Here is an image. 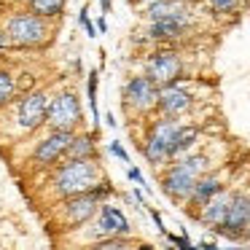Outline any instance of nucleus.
I'll list each match as a JSON object with an SVG mask.
<instances>
[{"label":"nucleus","instance_id":"9","mask_svg":"<svg viewBox=\"0 0 250 250\" xmlns=\"http://www.w3.org/2000/svg\"><path fill=\"white\" fill-rule=\"evenodd\" d=\"M73 140V129H51L38 146L33 148V162L38 164H54L57 159L65 156L67 146Z\"/></svg>","mask_w":250,"mask_h":250},{"label":"nucleus","instance_id":"15","mask_svg":"<svg viewBox=\"0 0 250 250\" xmlns=\"http://www.w3.org/2000/svg\"><path fill=\"white\" fill-rule=\"evenodd\" d=\"M229 199H231V194H226V191H218L215 196H210V199L202 205V212H199V221L205 223V226L210 229H221L223 218H226V207H229Z\"/></svg>","mask_w":250,"mask_h":250},{"label":"nucleus","instance_id":"25","mask_svg":"<svg viewBox=\"0 0 250 250\" xmlns=\"http://www.w3.org/2000/svg\"><path fill=\"white\" fill-rule=\"evenodd\" d=\"M212 6V11H218V14H229V11H234L237 8V0H207Z\"/></svg>","mask_w":250,"mask_h":250},{"label":"nucleus","instance_id":"33","mask_svg":"<svg viewBox=\"0 0 250 250\" xmlns=\"http://www.w3.org/2000/svg\"><path fill=\"white\" fill-rule=\"evenodd\" d=\"M100 8H103V14H110V8H113V3H110V0H100Z\"/></svg>","mask_w":250,"mask_h":250},{"label":"nucleus","instance_id":"5","mask_svg":"<svg viewBox=\"0 0 250 250\" xmlns=\"http://www.w3.org/2000/svg\"><path fill=\"white\" fill-rule=\"evenodd\" d=\"M46 124L51 129H76L81 124V103L73 92H62L54 100H49Z\"/></svg>","mask_w":250,"mask_h":250},{"label":"nucleus","instance_id":"34","mask_svg":"<svg viewBox=\"0 0 250 250\" xmlns=\"http://www.w3.org/2000/svg\"><path fill=\"white\" fill-rule=\"evenodd\" d=\"M105 121H108V126H116V119H113V113H105Z\"/></svg>","mask_w":250,"mask_h":250},{"label":"nucleus","instance_id":"28","mask_svg":"<svg viewBox=\"0 0 250 250\" xmlns=\"http://www.w3.org/2000/svg\"><path fill=\"white\" fill-rule=\"evenodd\" d=\"M11 38H8V33H6V27H0V51H6V49H11Z\"/></svg>","mask_w":250,"mask_h":250},{"label":"nucleus","instance_id":"27","mask_svg":"<svg viewBox=\"0 0 250 250\" xmlns=\"http://www.w3.org/2000/svg\"><path fill=\"white\" fill-rule=\"evenodd\" d=\"M164 237H167L172 245H178V248H183V250H191V239H188V237H175V234H167V231H164Z\"/></svg>","mask_w":250,"mask_h":250},{"label":"nucleus","instance_id":"13","mask_svg":"<svg viewBox=\"0 0 250 250\" xmlns=\"http://www.w3.org/2000/svg\"><path fill=\"white\" fill-rule=\"evenodd\" d=\"M156 108L164 116H169V119H178V116H183L191 108V94L186 89L175 86V83H164V86H159Z\"/></svg>","mask_w":250,"mask_h":250},{"label":"nucleus","instance_id":"8","mask_svg":"<svg viewBox=\"0 0 250 250\" xmlns=\"http://www.w3.org/2000/svg\"><path fill=\"white\" fill-rule=\"evenodd\" d=\"M218 231L234 239L242 237L245 231H250V196L248 194H231L229 207H226V218H223Z\"/></svg>","mask_w":250,"mask_h":250},{"label":"nucleus","instance_id":"3","mask_svg":"<svg viewBox=\"0 0 250 250\" xmlns=\"http://www.w3.org/2000/svg\"><path fill=\"white\" fill-rule=\"evenodd\" d=\"M6 33L11 38L14 46H41L49 41V24L41 14H27V11H19V14H11L6 22Z\"/></svg>","mask_w":250,"mask_h":250},{"label":"nucleus","instance_id":"29","mask_svg":"<svg viewBox=\"0 0 250 250\" xmlns=\"http://www.w3.org/2000/svg\"><path fill=\"white\" fill-rule=\"evenodd\" d=\"M126 175H129V178L135 180V183H140L143 188H148V186H146V180H143V175H140V169H137V167H129V172H126ZM148 191H151V188H148Z\"/></svg>","mask_w":250,"mask_h":250},{"label":"nucleus","instance_id":"36","mask_svg":"<svg viewBox=\"0 0 250 250\" xmlns=\"http://www.w3.org/2000/svg\"><path fill=\"white\" fill-rule=\"evenodd\" d=\"M248 196H250V194H248Z\"/></svg>","mask_w":250,"mask_h":250},{"label":"nucleus","instance_id":"30","mask_svg":"<svg viewBox=\"0 0 250 250\" xmlns=\"http://www.w3.org/2000/svg\"><path fill=\"white\" fill-rule=\"evenodd\" d=\"M151 218H153V223H156V229H159V231H167V229H164V223H162V215H159V212L156 210H151Z\"/></svg>","mask_w":250,"mask_h":250},{"label":"nucleus","instance_id":"14","mask_svg":"<svg viewBox=\"0 0 250 250\" xmlns=\"http://www.w3.org/2000/svg\"><path fill=\"white\" fill-rule=\"evenodd\" d=\"M188 24H191V14L188 17L156 19V22H151V27H148V38H153V41H178L180 35L188 30Z\"/></svg>","mask_w":250,"mask_h":250},{"label":"nucleus","instance_id":"31","mask_svg":"<svg viewBox=\"0 0 250 250\" xmlns=\"http://www.w3.org/2000/svg\"><path fill=\"white\" fill-rule=\"evenodd\" d=\"M94 27H97V33H103V35L108 33V22H105V17H103V19H97V24H94Z\"/></svg>","mask_w":250,"mask_h":250},{"label":"nucleus","instance_id":"11","mask_svg":"<svg viewBox=\"0 0 250 250\" xmlns=\"http://www.w3.org/2000/svg\"><path fill=\"white\" fill-rule=\"evenodd\" d=\"M94 231H97V237H126V234L132 231L129 221H126V215L119 210V207L113 205H100L97 207V223H94Z\"/></svg>","mask_w":250,"mask_h":250},{"label":"nucleus","instance_id":"21","mask_svg":"<svg viewBox=\"0 0 250 250\" xmlns=\"http://www.w3.org/2000/svg\"><path fill=\"white\" fill-rule=\"evenodd\" d=\"M17 94V78L8 70H0V108H6Z\"/></svg>","mask_w":250,"mask_h":250},{"label":"nucleus","instance_id":"10","mask_svg":"<svg viewBox=\"0 0 250 250\" xmlns=\"http://www.w3.org/2000/svg\"><path fill=\"white\" fill-rule=\"evenodd\" d=\"M97 207H100V199L92 194V191H83V194H73L65 199L62 205V212H65V221L70 226H81V223L92 221L97 215Z\"/></svg>","mask_w":250,"mask_h":250},{"label":"nucleus","instance_id":"18","mask_svg":"<svg viewBox=\"0 0 250 250\" xmlns=\"http://www.w3.org/2000/svg\"><path fill=\"white\" fill-rule=\"evenodd\" d=\"M67 159H97V146L92 135H73L70 146L65 151Z\"/></svg>","mask_w":250,"mask_h":250},{"label":"nucleus","instance_id":"1","mask_svg":"<svg viewBox=\"0 0 250 250\" xmlns=\"http://www.w3.org/2000/svg\"><path fill=\"white\" fill-rule=\"evenodd\" d=\"M94 183H100V167L94 159H67L51 178V191L57 199H67L73 194H83Z\"/></svg>","mask_w":250,"mask_h":250},{"label":"nucleus","instance_id":"24","mask_svg":"<svg viewBox=\"0 0 250 250\" xmlns=\"http://www.w3.org/2000/svg\"><path fill=\"white\" fill-rule=\"evenodd\" d=\"M126 245H132L126 237H103V239H97V248H103V250H108V248H126Z\"/></svg>","mask_w":250,"mask_h":250},{"label":"nucleus","instance_id":"23","mask_svg":"<svg viewBox=\"0 0 250 250\" xmlns=\"http://www.w3.org/2000/svg\"><path fill=\"white\" fill-rule=\"evenodd\" d=\"M78 22H81V27L86 30V38H97V27H94V22L89 19V8L86 6L78 11Z\"/></svg>","mask_w":250,"mask_h":250},{"label":"nucleus","instance_id":"32","mask_svg":"<svg viewBox=\"0 0 250 250\" xmlns=\"http://www.w3.org/2000/svg\"><path fill=\"white\" fill-rule=\"evenodd\" d=\"M135 199H137V205H140V207H148V205H146V196H143L140 188H135Z\"/></svg>","mask_w":250,"mask_h":250},{"label":"nucleus","instance_id":"2","mask_svg":"<svg viewBox=\"0 0 250 250\" xmlns=\"http://www.w3.org/2000/svg\"><path fill=\"white\" fill-rule=\"evenodd\" d=\"M205 169H207V156H202V153L180 159V162L172 164L169 172L164 175V180H162L164 194L172 196V199H188L191 191H194L196 178L205 175Z\"/></svg>","mask_w":250,"mask_h":250},{"label":"nucleus","instance_id":"4","mask_svg":"<svg viewBox=\"0 0 250 250\" xmlns=\"http://www.w3.org/2000/svg\"><path fill=\"white\" fill-rule=\"evenodd\" d=\"M180 124L175 119H169V116H164L162 121H156V124L151 126V132H148V146L143 148V153H146V159L151 164H164L169 159V146H172L175 135H178Z\"/></svg>","mask_w":250,"mask_h":250},{"label":"nucleus","instance_id":"22","mask_svg":"<svg viewBox=\"0 0 250 250\" xmlns=\"http://www.w3.org/2000/svg\"><path fill=\"white\" fill-rule=\"evenodd\" d=\"M86 97H89V108H92V121H94V124H100V108H97V70L89 73Z\"/></svg>","mask_w":250,"mask_h":250},{"label":"nucleus","instance_id":"6","mask_svg":"<svg viewBox=\"0 0 250 250\" xmlns=\"http://www.w3.org/2000/svg\"><path fill=\"white\" fill-rule=\"evenodd\" d=\"M46 110H49V97L46 92L35 89V92H27L22 97L17 108V126L19 132H33L38 129L41 124H46Z\"/></svg>","mask_w":250,"mask_h":250},{"label":"nucleus","instance_id":"12","mask_svg":"<svg viewBox=\"0 0 250 250\" xmlns=\"http://www.w3.org/2000/svg\"><path fill=\"white\" fill-rule=\"evenodd\" d=\"M180 76V57L175 51H156L148 60V78H153L156 86L164 83H175V78Z\"/></svg>","mask_w":250,"mask_h":250},{"label":"nucleus","instance_id":"26","mask_svg":"<svg viewBox=\"0 0 250 250\" xmlns=\"http://www.w3.org/2000/svg\"><path fill=\"white\" fill-rule=\"evenodd\" d=\"M108 148H110V153H113L116 159H121V162H126V164H129V153L124 151V146H121L119 140H110V146H108Z\"/></svg>","mask_w":250,"mask_h":250},{"label":"nucleus","instance_id":"16","mask_svg":"<svg viewBox=\"0 0 250 250\" xmlns=\"http://www.w3.org/2000/svg\"><path fill=\"white\" fill-rule=\"evenodd\" d=\"M218 191H221V178H218V175H199L188 202L191 205H205V202L210 199V196H215Z\"/></svg>","mask_w":250,"mask_h":250},{"label":"nucleus","instance_id":"19","mask_svg":"<svg viewBox=\"0 0 250 250\" xmlns=\"http://www.w3.org/2000/svg\"><path fill=\"white\" fill-rule=\"evenodd\" d=\"M196 137H199V129H196V126H180L175 140H172V146H169V159H178V156H183L186 151H191Z\"/></svg>","mask_w":250,"mask_h":250},{"label":"nucleus","instance_id":"35","mask_svg":"<svg viewBox=\"0 0 250 250\" xmlns=\"http://www.w3.org/2000/svg\"><path fill=\"white\" fill-rule=\"evenodd\" d=\"M248 242H250V237H248Z\"/></svg>","mask_w":250,"mask_h":250},{"label":"nucleus","instance_id":"7","mask_svg":"<svg viewBox=\"0 0 250 250\" xmlns=\"http://www.w3.org/2000/svg\"><path fill=\"white\" fill-rule=\"evenodd\" d=\"M156 97H159V86L148 76H135L124 86V105L135 108L137 113H148L151 108H156Z\"/></svg>","mask_w":250,"mask_h":250},{"label":"nucleus","instance_id":"20","mask_svg":"<svg viewBox=\"0 0 250 250\" xmlns=\"http://www.w3.org/2000/svg\"><path fill=\"white\" fill-rule=\"evenodd\" d=\"M27 3L43 19H57L62 14V8H65V0H27Z\"/></svg>","mask_w":250,"mask_h":250},{"label":"nucleus","instance_id":"17","mask_svg":"<svg viewBox=\"0 0 250 250\" xmlns=\"http://www.w3.org/2000/svg\"><path fill=\"white\" fill-rule=\"evenodd\" d=\"M148 19L156 22V19H169V17H188V8L180 3V0H156L148 6Z\"/></svg>","mask_w":250,"mask_h":250}]
</instances>
